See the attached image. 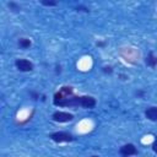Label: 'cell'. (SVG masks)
<instances>
[{
  "label": "cell",
  "mask_w": 157,
  "mask_h": 157,
  "mask_svg": "<svg viewBox=\"0 0 157 157\" xmlns=\"http://www.w3.org/2000/svg\"><path fill=\"white\" fill-rule=\"evenodd\" d=\"M31 40L28 39V38H20L18 39V45L22 48V49H27V48H29L31 47Z\"/></svg>",
  "instance_id": "8"
},
{
  "label": "cell",
  "mask_w": 157,
  "mask_h": 157,
  "mask_svg": "<svg viewBox=\"0 0 157 157\" xmlns=\"http://www.w3.org/2000/svg\"><path fill=\"white\" fill-rule=\"evenodd\" d=\"M152 150H153V152H156V153H157V136H156L155 141L152 142Z\"/></svg>",
  "instance_id": "13"
},
{
  "label": "cell",
  "mask_w": 157,
  "mask_h": 157,
  "mask_svg": "<svg viewBox=\"0 0 157 157\" xmlns=\"http://www.w3.org/2000/svg\"><path fill=\"white\" fill-rule=\"evenodd\" d=\"M29 94H31V96H32V98H33V99H34V101H36V99H38V98H39V94H38V93H37V92H34V91H31V92H29Z\"/></svg>",
  "instance_id": "12"
},
{
  "label": "cell",
  "mask_w": 157,
  "mask_h": 157,
  "mask_svg": "<svg viewBox=\"0 0 157 157\" xmlns=\"http://www.w3.org/2000/svg\"><path fill=\"white\" fill-rule=\"evenodd\" d=\"M15 65H16L17 70L23 71V72H28V71L33 70V64L27 59H17L15 61Z\"/></svg>",
  "instance_id": "4"
},
{
  "label": "cell",
  "mask_w": 157,
  "mask_h": 157,
  "mask_svg": "<svg viewBox=\"0 0 157 157\" xmlns=\"http://www.w3.org/2000/svg\"><path fill=\"white\" fill-rule=\"evenodd\" d=\"M91 157H98V156H91Z\"/></svg>",
  "instance_id": "15"
},
{
  "label": "cell",
  "mask_w": 157,
  "mask_h": 157,
  "mask_svg": "<svg viewBox=\"0 0 157 157\" xmlns=\"http://www.w3.org/2000/svg\"><path fill=\"white\" fill-rule=\"evenodd\" d=\"M9 7L12 10V11H15V12H17V11H20L21 10V7L16 4V2H13V1H11V2H9Z\"/></svg>",
  "instance_id": "9"
},
{
  "label": "cell",
  "mask_w": 157,
  "mask_h": 157,
  "mask_svg": "<svg viewBox=\"0 0 157 157\" xmlns=\"http://www.w3.org/2000/svg\"><path fill=\"white\" fill-rule=\"evenodd\" d=\"M40 4L44 5V6H56L58 2H56V1H52V0H49V1H48V0H42Z\"/></svg>",
  "instance_id": "10"
},
{
  "label": "cell",
  "mask_w": 157,
  "mask_h": 157,
  "mask_svg": "<svg viewBox=\"0 0 157 157\" xmlns=\"http://www.w3.org/2000/svg\"><path fill=\"white\" fill-rule=\"evenodd\" d=\"M52 119L54 121H58V123H67V121H71L74 119V115L71 113H67V112L58 110V112L53 113Z\"/></svg>",
  "instance_id": "3"
},
{
  "label": "cell",
  "mask_w": 157,
  "mask_h": 157,
  "mask_svg": "<svg viewBox=\"0 0 157 157\" xmlns=\"http://www.w3.org/2000/svg\"><path fill=\"white\" fill-rule=\"evenodd\" d=\"M54 104L58 107H81L90 109L96 105V99L92 96H69Z\"/></svg>",
  "instance_id": "1"
},
{
  "label": "cell",
  "mask_w": 157,
  "mask_h": 157,
  "mask_svg": "<svg viewBox=\"0 0 157 157\" xmlns=\"http://www.w3.org/2000/svg\"><path fill=\"white\" fill-rule=\"evenodd\" d=\"M103 71H104V72H109V74H110L113 70H112V67H110V66H108V67H107V66H104V67H103Z\"/></svg>",
  "instance_id": "14"
},
{
  "label": "cell",
  "mask_w": 157,
  "mask_h": 157,
  "mask_svg": "<svg viewBox=\"0 0 157 157\" xmlns=\"http://www.w3.org/2000/svg\"><path fill=\"white\" fill-rule=\"evenodd\" d=\"M76 11H85V12H90V9L86 7V6H77L76 7Z\"/></svg>",
  "instance_id": "11"
},
{
  "label": "cell",
  "mask_w": 157,
  "mask_h": 157,
  "mask_svg": "<svg viewBox=\"0 0 157 157\" xmlns=\"http://www.w3.org/2000/svg\"><path fill=\"white\" fill-rule=\"evenodd\" d=\"M119 152H120V155L123 157H130V156L136 155L137 153V150H136V147L132 144H125V145H123L120 147Z\"/></svg>",
  "instance_id": "5"
},
{
  "label": "cell",
  "mask_w": 157,
  "mask_h": 157,
  "mask_svg": "<svg viewBox=\"0 0 157 157\" xmlns=\"http://www.w3.org/2000/svg\"><path fill=\"white\" fill-rule=\"evenodd\" d=\"M145 63H146V65L150 66V67H156V65H157V56H156L152 52H150V53L147 54L146 59H145Z\"/></svg>",
  "instance_id": "7"
},
{
  "label": "cell",
  "mask_w": 157,
  "mask_h": 157,
  "mask_svg": "<svg viewBox=\"0 0 157 157\" xmlns=\"http://www.w3.org/2000/svg\"><path fill=\"white\" fill-rule=\"evenodd\" d=\"M50 139L54 141V142H70L74 140L72 135L69 134V132H65V131H56V132H53L50 134Z\"/></svg>",
  "instance_id": "2"
},
{
  "label": "cell",
  "mask_w": 157,
  "mask_h": 157,
  "mask_svg": "<svg viewBox=\"0 0 157 157\" xmlns=\"http://www.w3.org/2000/svg\"><path fill=\"white\" fill-rule=\"evenodd\" d=\"M145 117L151 121H157V107H150L145 110Z\"/></svg>",
  "instance_id": "6"
}]
</instances>
